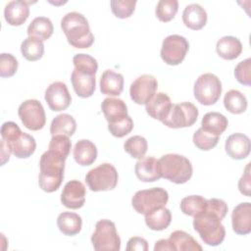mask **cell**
Here are the masks:
<instances>
[{"label": "cell", "mask_w": 251, "mask_h": 251, "mask_svg": "<svg viewBox=\"0 0 251 251\" xmlns=\"http://www.w3.org/2000/svg\"><path fill=\"white\" fill-rule=\"evenodd\" d=\"M236 80L244 85H251V59L247 58L239 62L234 68Z\"/></svg>", "instance_id": "cell-43"}, {"label": "cell", "mask_w": 251, "mask_h": 251, "mask_svg": "<svg viewBox=\"0 0 251 251\" xmlns=\"http://www.w3.org/2000/svg\"><path fill=\"white\" fill-rule=\"evenodd\" d=\"M57 226L60 231L69 236H74L81 230V217L73 212H63L57 218Z\"/></svg>", "instance_id": "cell-27"}, {"label": "cell", "mask_w": 251, "mask_h": 251, "mask_svg": "<svg viewBox=\"0 0 251 251\" xmlns=\"http://www.w3.org/2000/svg\"><path fill=\"white\" fill-rule=\"evenodd\" d=\"M31 2L14 0L10 1L4 9L5 21L13 26L22 25L29 16L28 4Z\"/></svg>", "instance_id": "cell-17"}, {"label": "cell", "mask_w": 251, "mask_h": 251, "mask_svg": "<svg viewBox=\"0 0 251 251\" xmlns=\"http://www.w3.org/2000/svg\"><path fill=\"white\" fill-rule=\"evenodd\" d=\"M76 129V123L73 116L69 114H60L56 116L50 125V133L54 135L72 136Z\"/></svg>", "instance_id": "cell-29"}, {"label": "cell", "mask_w": 251, "mask_h": 251, "mask_svg": "<svg viewBox=\"0 0 251 251\" xmlns=\"http://www.w3.org/2000/svg\"><path fill=\"white\" fill-rule=\"evenodd\" d=\"M169 240L171 241L174 250L178 251H201L202 246L187 232L183 230H175L171 233Z\"/></svg>", "instance_id": "cell-31"}, {"label": "cell", "mask_w": 251, "mask_h": 251, "mask_svg": "<svg viewBox=\"0 0 251 251\" xmlns=\"http://www.w3.org/2000/svg\"><path fill=\"white\" fill-rule=\"evenodd\" d=\"M222 82L220 78L211 73L201 75L195 81L193 93L195 99L202 105H214L221 97Z\"/></svg>", "instance_id": "cell-7"}, {"label": "cell", "mask_w": 251, "mask_h": 251, "mask_svg": "<svg viewBox=\"0 0 251 251\" xmlns=\"http://www.w3.org/2000/svg\"><path fill=\"white\" fill-rule=\"evenodd\" d=\"M44 99L48 107L54 112L66 110L71 102L72 97L66 83L62 81L52 82L45 90Z\"/></svg>", "instance_id": "cell-13"}, {"label": "cell", "mask_w": 251, "mask_h": 251, "mask_svg": "<svg viewBox=\"0 0 251 251\" xmlns=\"http://www.w3.org/2000/svg\"><path fill=\"white\" fill-rule=\"evenodd\" d=\"M75 161L80 166H90L97 158L96 145L88 139L78 140L74 148Z\"/></svg>", "instance_id": "cell-25"}, {"label": "cell", "mask_w": 251, "mask_h": 251, "mask_svg": "<svg viewBox=\"0 0 251 251\" xmlns=\"http://www.w3.org/2000/svg\"><path fill=\"white\" fill-rule=\"evenodd\" d=\"M193 227L204 243L210 246L220 245L226 236V229L222 220L207 211L194 217Z\"/></svg>", "instance_id": "cell-4"}, {"label": "cell", "mask_w": 251, "mask_h": 251, "mask_svg": "<svg viewBox=\"0 0 251 251\" xmlns=\"http://www.w3.org/2000/svg\"><path fill=\"white\" fill-rule=\"evenodd\" d=\"M198 114L197 107L190 102L173 104L168 116L162 123L171 128L187 127L197 121Z\"/></svg>", "instance_id": "cell-9"}, {"label": "cell", "mask_w": 251, "mask_h": 251, "mask_svg": "<svg viewBox=\"0 0 251 251\" xmlns=\"http://www.w3.org/2000/svg\"><path fill=\"white\" fill-rule=\"evenodd\" d=\"M232 229L236 234L245 235L251 232V203L238 204L231 213Z\"/></svg>", "instance_id": "cell-16"}, {"label": "cell", "mask_w": 251, "mask_h": 251, "mask_svg": "<svg viewBox=\"0 0 251 251\" xmlns=\"http://www.w3.org/2000/svg\"><path fill=\"white\" fill-rule=\"evenodd\" d=\"M216 51L217 54L225 60H234L242 52V43L238 38L226 35L218 40Z\"/></svg>", "instance_id": "cell-26"}, {"label": "cell", "mask_w": 251, "mask_h": 251, "mask_svg": "<svg viewBox=\"0 0 251 251\" xmlns=\"http://www.w3.org/2000/svg\"><path fill=\"white\" fill-rule=\"evenodd\" d=\"M21 52L27 61H37L42 58L44 53L43 41L37 37L28 36L22 42Z\"/></svg>", "instance_id": "cell-33"}, {"label": "cell", "mask_w": 251, "mask_h": 251, "mask_svg": "<svg viewBox=\"0 0 251 251\" xmlns=\"http://www.w3.org/2000/svg\"><path fill=\"white\" fill-rule=\"evenodd\" d=\"M101 109L108 124L118 123L128 116L126 103L119 98H105L101 104Z\"/></svg>", "instance_id": "cell-22"}, {"label": "cell", "mask_w": 251, "mask_h": 251, "mask_svg": "<svg viewBox=\"0 0 251 251\" xmlns=\"http://www.w3.org/2000/svg\"><path fill=\"white\" fill-rule=\"evenodd\" d=\"M219 137L217 135H213L209 132L204 131L201 127L198 128L194 134H193V143L194 145L203 151H208L211 150L212 148H214L219 141Z\"/></svg>", "instance_id": "cell-39"}, {"label": "cell", "mask_w": 251, "mask_h": 251, "mask_svg": "<svg viewBox=\"0 0 251 251\" xmlns=\"http://www.w3.org/2000/svg\"><path fill=\"white\" fill-rule=\"evenodd\" d=\"M124 149L132 158L141 159L147 152L148 143L143 136L133 135L126 140L124 143Z\"/></svg>", "instance_id": "cell-36"}, {"label": "cell", "mask_w": 251, "mask_h": 251, "mask_svg": "<svg viewBox=\"0 0 251 251\" xmlns=\"http://www.w3.org/2000/svg\"><path fill=\"white\" fill-rule=\"evenodd\" d=\"M85 186L82 182L76 179L68 181L61 193L62 204L73 210L81 208L85 202Z\"/></svg>", "instance_id": "cell-14"}, {"label": "cell", "mask_w": 251, "mask_h": 251, "mask_svg": "<svg viewBox=\"0 0 251 251\" xmlns=\"http://www.w3.org/2000/svg\"><path fill=\"white\" fill-rule=\"evenodd\" d=\"M158 163L162 177L174 183H185L192 176L191 162L182 155L166 154L158 160Z\"/></svg>", "instance_id": "cell-3"}, {"label": "cell", "mask_w": 251, "mask_h": 251, "mask_svg": "<svg viewBox=\"0 0 251 251\" xmlns=\"http://www.w3.org/2000/svg\"><path fill=\"white\" fill-rule=\"evenodd\" d=\"M133 128V121L127 116L123 121H120L115 124H108V129L110 133L118 138H122L128 134Z\"/></svg>", "instance_id": "cell-44"}, {"label": "cell", "mask_w": 251, "mask_h": 251, "mask_svg": "<svg viewBox=\"0 0 251 251\" xmlns=\"http://www.w3.org/2000/svg\"><path fill=\"white\" fill-rule=\"evenodd\" d=\"M127 251H147L148 250V242L146 239L138 236H134L129 238L126 244Z\"/></svg>", "instance_id": "cell-48"}, {"label": "cell", "mask_w": 251, "mask_h": 251, "mask_svg": "<svg viewBox=\"0 0 251 251\" xmlns=\"http://www.w3.org/2000/svg\"><path fill=\"white\" fill-rule=\"evenodd\" d=\"M71 81H72L75 92L76 93L77 96L81 98H88L92 96V94L95 91V87H96L95 75H88L74 69L71 75Z\"/></svg>", "instance_id": "cell-21"}, {"label": "cell", "mask_w": 251, "mask_h": 251, "mask_svg": "<svg viewBox=\"0 0 251 251\" xmlns=\"http://www.w3.org/2000/svg\"><path fill=\"white\" fill-rule=\"evenodd\" d=\"M54 31V26L49 18L36 17L27 26L28 36H34L39 39L47 40Z\"/></svg>", "instance_id": "cell-32"}, {"label": "cell", "mask_w": 251, "mask_h": 251, "mask_svg": "<svg viewBox=\"0 0 251 251\" xmlns=\"http://www.w3.org/2000/svg\"><path fill=\"white\" fill-rule=\"evenodd\" d=\"M23 131L19 127V126L14 122H5L1 126V136L2 140L6 143L14 140L19 134Z\"/></svg>", "instance_id": "cell-46"}, {"label": "cell", "mask_w": 251, "mask_h": 251, "mask_svg": "<svg viewBox=\"0 0 251 251\" xmlns=\"http://www.w3.org/2000/svg\"><path fill=\"white\" fill-rule=\"evenodd\" d=\"M19 63L17 59L10 53H2L0 55V75L2 77H11L18 71Z\"/></svg>", "instance_id": "cell-42"}, {"label": "cell", "mask_w": 251, "mask_h": 251, "mask_svg": "<svg viewBox=\"0 0 251 251\" xmlns=\"http://www.w3.org/2000/svg\"><path fill=\"white\" fill-rule=\"evenodd\" d=\"M178 10V2L176 0H160L156 6V17L163 23L172 21Z\"/></svg>", "instance_id": "cell-37"}, {"label": "cell", "mask_w": 251, "mask_h": 251, "mask_svg": "<svg viewBox=\"0 0 251 251\" xmlns=\"http://www.w3.org/2000/svg\"><path fill=\"white\" fill-rule=\"evenodd\" d=\"M18 115L23 125L29 130H39L46 123L45 111L42 104L36 99L24 101L18 109Z\"/></svg>", "instance_id": "cell-11"}, {"label": "cell", "mask_w": 251, "mask_h": 251, "mask_svg": "<svg viewBox=\"0 0 251 251\" xmlns=\"http://www.w3.org/2000/svg\"><path fill=\"white\" fill-rule=\"evenodd\" d=\"M160 250H174V247L169 239H160L155 243L154 251Z\"/></svg>", "instance_id": "cell-49"}, {"label": "cell", "mask_w": 251, "mask_h": 251, "mask_svg": "<svg viewBox=\"0 0 251 251\" xmlns=\"http://www.w3.org/2000/svg\"><path fill=\"white\" fill-rule=\"evenodd\" d=\"M137 178L144 182H153L162 177L158 160L154 157H143L139 159L134 168Z\"/></svg>", "instance_id": "cell-20"}, {"label": "cell", "mask_w": 251, "mask_h": 251, "mask_svg": "<svg viewBox=\"0 0 251 251\" xmlns=\"http://www.w3.org/2000/svg\"><path fill=\"white\" fill-rule=\"evenodd\" d=\"M172 105L171 98L166 93L158 92L145 104V110L151 118L163 122L168 116Z\"/></svg>", "instance_id": "cell-19"}, {"label": "cell", "mask_w": 251, "mask_h": 251, "mask_svg": "<svg viewBox=\"0 0 251 251\" xmlns=\"http://www.w3.org/2000/svg\"><path fill=\"white\" fill-rule=\"evenodd\" d=\"M207 199L201 195H190L182 198L180 201V210L184 215L196 217L206 210Z\"/></svg>", "instance_id": "cell-35"}, {"label": "cell", "mask_w": 251, "mask_h": 251, "mask_svg": "<svg viewBox=\"0 0 251 251\" xmlns=\"http://www.w3.org/2000/svg\"><path fill=\"white\" fill-rule=\"evenodd\" d=\"M225 149L226 154L234 160L245 159L250 153V139L247 135L243 133H232L226 138L225 143Z\"/></svg>", "instance_id": "cell-15"}, {"label": "cell", "mask_w": 251, "mask_h": 251, "mask_svg": "<svg viewBox=\"0 0 251 251\" xmlns=\"http://www.w3.org/2000/svg\"><path fill=\"white\" fill-rule=\"evenodd\" d=\"M158 88V81L152 75H142L135 78L129 87L130 98L138 105L146 104L155 94Z\"/></svg>", "instance_id": "cell-12"}, {"label": "cell", "mask_w": 251, "mask_h": 251, "mask_svg": "<svg viewBox=\"0 0 251 251\" xmlns=\"http://www.w3.org/2000/svg\"><path fill=\"white\" fill-rule=\"evenodd\" d=\"M250 163L247 164L242 176L238 181V189L240 193L244 194L245 196H250L251 190V176H250Z\"/></svg>", "instance_id": "cell-47"}, {"label": "cell", "mask_w": 251, "mask_h": 251, "mask_svg": "<svg viewBox=\"0 0 251 251\" xmlns=\"http://www.w3.org/2000/svg\"><path fill=\"white\" fill-rule=\"evenodd\" d=\"M65 161L64 157L49 149L41 155L38 184L43 191L51 193L60 187L64 178Z\"/></svg>", "instance_id": "cell-1"}, {"label": "cell", "mask_w": 251, "mask_h": 251, "mask_svg": "<svg viewBox=\"0 0 251 251\" xmlns=\"http://www.w3.org/2000/svg\"><path fill=\"white\" fill-rule=\"evenodd\" d=\"M227 119L221 113L209 112L201 121V128L213 135L220 136L227 127Z\"/></svg>", "instance_id": "cell-28"}, {"label": "cell", "mask_w": 251, "mask_h": 251, "mask_svg": "<svg viewBox=\"0 0 251 251\" xmlns=\"http://www.w3.org/2000/svg\"><path fill=\"white\" fill-rule=\"evenodd\" d=\"M73 63L75 70L88 75H95L98 70V64L96 59L88 54L80 53L75 55L73 58Z\"/></svg>", "instance_id": "cell-38"}, {"label": "cell", "mask_w": 251, "mask_h": 251, "mask_svg": "<svg viewBox=\"0 0 251 251\" xmlns=\"http://www.w3.org/2000/svg\"><path fill=\"white\" fill-rule=\"evenodd\" d=\"M3 142L6 144L10 152L19 159L28 158L34 153L36 149V142L34 137L25 132H22L9 143H6L5 141Z\"/></svg>", "instance_id": "cell-18"}, {"label": "cell", "mask_w": 251, "mask_h": 251, "mask_svg": "<svg viewBox=\"0 0 251 251\" xmlns=\"http://www.w3.org/2000/svg\"><path fill=\"white\" fill-rule=\"evenodd\" d=\"M118 172L110 163H103L91 169L85 176V181L91 191H108L118 183Z\"/></svg>", "instance_id": "cell-8"}, {"label": "cell", "mask_w": 251, "mask_h": 251, "mask_svg": "<svg viewBox=\"0 0 251 251\" xmlns=\"http://www.w3.org/2000/svg\"><path fill=\"white\" fill-rule=\"evenodd\" d=\"M112 13L119 19L129 18L134 10L136 1L135 0H112L111 1Z\"/></svg>", "instance_id": "cell-40"}, {"label": "cell", "mask_w": 251, "mask_h": 251, "mask_svg": "<svg viewBox=\"0 0 251 251\" xmlns=\"http://www.w3.org/2000/svg\"><path fill=\"white\" fill-rule=\"evenodd\" d=\"M182 22L190 29H201L207 23L206 10L197 3L189 4L182 12Z\"/></svg>", "instance_id": "cell-23"}, {"label": "cell", "mask_w": 251, "mask_h": 251, "mask_svg": "<svg viewBox=\"0 0 251 251\" xmlns=\"http://www.w3.org/2000/svg\"><path fill=\"white\" fill-rule=\"evenodd\" d=\"M169 200V193L162 187H153L135 192L131 199L133 209L138 214H148L156 209L165 207Z\"/></svg>", "instance_id": "cell-6"}, {"label": "cell", "mask_w": 251, "mask_h": 251, "mask_svg": "<svg viewBox=\"0 0 251 251\" xmlns=\"http://www.w3.org/2000/svg\"><path fill=\"white\" fill-rule=\"evenodd\" d=\"M227 210L228 208L226 203L222 199L211 198L207 200V206L205 211L216 215L220 220H223L226 217Z\"/></svg>", "instance_id": "cell-45"}, {"label": "cell", "mask_w": 251, "mask_h": 251, "mask_svg": "<svg viewBox=\"0 0 251 251\" xmlns=\"http://www.w3.org/2000/svg\"><path fill=\"white\" fill-rule=\"evenodd\" d=\"M61 28L68 42L75 48H88L94 42L88 21L78 12L67 13L61 21Z\"/></svg>", "instance_id": "cell-2"}, {"label": "cell", "mask_w": 251, "mask_h": 251, "mask_svg": "<svg viewBox=\"0 0 251 251\" xmlns=\"http://www.w3.org/2000/svg\"><path fill=\"white\" fill-rule=\"evenodd\" d=\"M124 89L123 75L114 72L113 70H106L100 77V91L102 94L110 96H119Z\"/></svg>", "instance_id": "cell-24"}, {"label": "cell", "mask_w": 251, "mask_h": 251, "mask_svg": "<svg viewBox=\"0 0 251 251\" xmlns=\"http://www.w3.org/2000/svg\"><path fill=\"white\" fill-rule=\"evenodd\" d=\"M225 108L231 114H242L246 111L248 103L244 94L239 90L231 89L224 97Z\"/></svg>", "instance_id": "cell-34"}, {"label": "cell", "mask_w": 251, "mask_h": 251, "mask_svg": "<svg viewBox=\"0 0 251 251\" xmlns=\"http://www.w3.org/2000/svg\"><path fill=\"white\" fill-rule=\"evenodd\" d=\"M188 49L189 43L184 36L171 34L163 40L160 55L166 64L176 66L184 60Z\"/></svg>", "instance_id": "cell-10"}, {"label": "cell", "mask_w": 251, "mask_h": 251, "mask_svg": "<svg viewBox=\"0 0 251 251\" xmlns=\"http://www.w3.org/2000/svg\"><path fill=\"white\" fill-rule=\"evenodd\" d=\"M145 224L152 230H164L172 222L171 211L165 207L145 214Z\"/></svg>", "instance_id": "cell-30"}, {"label": "cell", "mask_w": 251, "mask_h": 251, "mask_svg": "<svg viewBox=\"0 0 251 251\" xmlns=\"http://www.w3.org/2000/svg\"><path fill=\"white\" fill-rule=\"evenodd\" d=\"M91 243L97 251H119L121 249V238L115 224L107 219L98 221L91 235Z\"/></svg>", "instance_id": "cell-5"}, {"label": "cell", "mask_w": 251, "mask_h": 251, "mask_svg": "<svg viewBox=\"0 0 251 251\" xmlns=\"http://www.w3.org/2000/svg\"><path fill=\"white\" fill-rule=\"evenodd\" d=\"M72 147V142L70 138L66 135H54L52 136L50 142H49V150L54 151L55 153L61 155L65 159L70 154Z\"/></svg>", "instance_id": "cell-41"}]
</instances>
